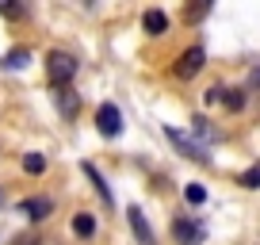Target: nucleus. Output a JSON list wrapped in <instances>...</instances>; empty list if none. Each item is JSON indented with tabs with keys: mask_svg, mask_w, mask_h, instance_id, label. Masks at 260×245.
I'll use <instances>...</instances> for the list:
<instances>
[{
	"mask_svg": "<svg viewBox=\"0 0 260 245\" xmlns=\"http://www.w3.org/2000/svg\"><path fill=\"white\" fill-rule=\"evenodd\" d=\"M46 77L57 88H69V81L77 77V62L69 54H61V50H54V54H46Z\"/></svg>",
	"mask_w": 260,
	"mask_h": 245,
	"instance_id": "1",
	"label": "nucleus"
},
{
	"mask_svg": "<svg viewBox=\"0 0 260 245\" xmlns=\"http://www.w3.org/2000/svg\"><path fill=\"white\" fill-rule=\"evenodd\" d=\"M96 127H100V134H104V138H119V134H122V115H119V107H115V104H100Z\"/></svg>",
	"mask_w": 260,
	"mask_h": 245,
	"instance_id": "2",
	"label": "nucleus"
},
{
	"mask_svg": "<svg viewBox=\"0 0 260 245\" xmlns=\"http://www.w3.org/2000/svg\"><path fill=\"white\" fill-rule=\"evenodd\" d=\"M203 62H207V54H203V46H191V50H184L180 54V62H176V77L180 81H191L199 69H203Z\"/></svg>",
	"mask_w": 260,
	"mask_h": 245,
	"instance_id": "3",
	"label": "nucleus"
},
{
	"mask_svg": "<svg viewBox=\"0 0 260 245\" xmlns=\"http://www.w3.org/2000/svg\"><path fill=\"white\" fill-rule=\"evenodd\" d=\"M169 138H172V146H180V149H184V157H191V161H211L207 146H203V142H195L191 134H184V131H172V127H169Z\"/></svg>",
	"mask_w": 260,
	"mask_h": 245,
	"instance_id": "4",
	"label": "nucleus"
},
{
	"mask_svg": "<svg viewBox=\"0 0 260 245\" xmlns=\"http://www.w3.org/2000/svg\"><path fill=\"white\" fill-rule=\"evenodd\" d=\"M126 219H130V230H134V237H138L142 245H157V237H153V230H149V222H146V215L138 211V207H130L126 211Z\"/></svg>",
	"mask_w": 260,
	"mask_h": 245,
	"instance_id": "5",
	"label": "nucleus"
},
{
	"mask_svg": "<svg viewBox=\"0 0 260 245\" xmlns=\"http://www.w3.org/2000/svg\"><path fill=\"white\" fill-rule=\"evenodd\" d=\"M19 211H23L31 222H42L50 211H54V203H50L46 196H35V199H23V203H19Z\"/></svg>",
	"mask_w": 260,
	"mask_h": 245,
	"instance_id": "6",
	"label": "nucleus"
},
{
	"mask_svg": "<svg viewBox=\"0 0 260 245\" xmlns=\"http://www.w3.org/2000/svg\"><path fill=\"white\" fill-rule=\"evenodd\" d=\"M57 107H61V115H65V119H73V115H77V107H81V96H77L73 88H57Z\"/></svg>",
	"mask_w": 260,
	"mask_h": 245,
	"instance_id": "7",
	"label": "nucleus"
},
{
	"mask_svg": "<svg viewBox=\"0 0 260 245\" xmlns=\"http://www.w3.org/2000/svg\"><path fill=\"white\" fill-rule=\"evenodd\" d=\"M176 237H180V241H184V245H199V241H203V230L180 219V222H176Z\"/></svg>",
	"mask_w": 260,
	"mask_h": 245,
	"instance_id": "8",
	"label": "nucleus"
},
{
	"mask_svg": "<svg viewBox=\"0 0 260 245\" xmlns=\"http://www.w3.org/2000/svg\"><path fill=\"white\" fill-rule=\"evenodd\" d=\"M146 31L149 35H161V31H169V16H165V12H146Z\"/></svg>",
	"mask_w": 260,
	"mask_h": 245,
	"instance_id": "9",
	"label": "nucleus"
},
{
	"mask_svg": "<svg viewBox=\"0 0 260 245\" xmlns=\"http://www.w3.org/2000/svg\"><path fill=\"white\" fill-rule=\"evenodd\" d=\"M73 234H77V237H92V234H96V219L81 211V215L73 219Z\"/></svg>",
	"mask_w": 260,
	"mask_h": 245,
	"instance_id": "10",
	"label": "nucleus"
},
{
	"mask_svg": "<svg viewBox=\"0 0 260 245\" xmlns=\"http://www.w3.org/2000/svg\"><path fill=\"white\" fill-rule=\"evenodd\" d=\"M237 184H241V188H249V192H256V188H260V165H252V169H245Z\"/></svg>",
	"mask_w": 260,
	"mask_h": 245,
	"instance_id": "11",
	"label": "nucleus"
},
{
	"mask_svg": "<svg viewBox=\"0 0 260 245\" xmlns=\"http://www.w3.org/2000/svg\"><path fill=\"white\" fill-rule=\"evenodd\" d=\"M84 172H88V176H92V184H96V192H100V196L107 199V203H111V188H107V184H104V176H100V172H96V165H84Z\"/></svg>",
	"mask_w": 260,
	"mask_h": 245,
	"instance_id": "12",
	"label": "nucleus"
},
{
	"mask_svg": "<svg viewBox=\"0 0 260 245\" xmlns=\"http://www.w3.org/2000/svg\"><path fill=\"white\" fill-rule=\"evenodd\" d=\"M23 169L31 172V176H39V172L46 169V157H42V154H27V157H23Z\"/></svg>",
	"mask_w": 260,
	"mask_h": 245,
	"instance_id": "13",
	"label": "nucleus"
},
{
	"mask_svg": "<svg viewBox=\"0 0 260 245\" xmlns=\"http://www.w3.org/2000/svg\"><path fill=\"white\" fill-rule=\"evenodd\" d=\"M184 199H187V203H207V188H203V184H187Z\"/></svg>",
	"mask_w": 260,
	"mask_h": 245,
	"instance_id": "14",
	"label": "nucleus"
},
{
	"mask_svg": "<svg viewBox=\"0 0 260 245\" xmlns=\"http://www.w3.org/2000/svg\"><path fill=\"white\" fill-rule=\"evenodd\" d=\"M8 66L12 69H23L27 66V50H12V54H8Z\"/></svg>",
	"mask_w": 260,
	"mask_h": 245,
	"instance_id": "15",
	"label": "nucleus"
},
{
	"mask_svg": "<svg viewBox=\"0 0 260 245\" xmlns=\"http://www.w3.org/2000/svg\"><path fill=\"white\" fill-rule=\"evenodd\" d=\"M0 12H4V16H12V19L23 16V8H16V4H0Z\"/></svg>",
	"mask_w": 260,
	"mask_h": 245,
	"instance_id": "16",
	"label": "nucleus"
},
{
	"mask_svg": "<svg viewBox=\"0 0 260 245\" xmlns=\"http://www.w3.org/2000/svg\"><path fill=\"white\" fill-rule=\"evenodd\" d=\"M16 245H35V241H31V237H19V241H16Z\"/></svg>",
	"mask_w": 260,
	"mask_h": 245,
	"instance_id": "17",
	"label": "nucleus"
},
{
	"mask_svg": "<svg viewBox=\"0 0 260 245\" xmlns=\"http://www.w3.org/2000/svg\"><path fill=\"white\" fill-rule=\"evenodd\" d=\"M252 84H256V88H260V69H256V73H252Z\"/></svg>",
	"mask_w": 260,
	"mask_h": 245,
	"instance_id": "18",
	"label": "nucleus"
},
{
	"mask_svg": "<svg viewBox=\"0 0 260 245\" xmlns=\"http://www.w3.org/2000/svg\"><path fill=\"white\" fill-rule=\"evenodd\" d=\"M0 207H4V188H0Z\"/></svg>",
	"mask_w": 260,
	"mask_h": 245,
	"instance_id": "19",
	"label": "nucleus"
}]
</instances>
